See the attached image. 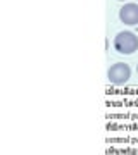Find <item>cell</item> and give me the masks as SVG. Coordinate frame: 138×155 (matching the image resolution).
Instances as JSON below:
<instances>
[{
    "label": "cell",
    "mask_w": 138,
    "mask_h": 155,
    "mask_svg": "<svg viewBox=\"0 0 138 155\" xmlns=\"http://www.w3.org/2000/svg\"><path fill=\"white\" fill-rule=\"evenodd\" d=\"M136 74H138V64H136Z\"/></svg>",
    "instance_id": "5"
},
{
    "label": "cell",
    "mask_w": 138,
    "mask_h": 155,
    "mask_svg": "<svg viewBox=\"0 0 138 155\" xmlns=\"http://www.w3.org/2000/svg\"><path fill=\"white\" fill-rule=\"evenodd\" d=\"M130 78H131V67L126 62H114L107 69V79L114 86H121V84L128 83Z\"/></svg>",
    "instance_id": "2"
},
{
    "label": "cell",
    "mask_w": 138,
    "mask_h": 155,
    "mask_svg": "<svg viewBox=\"0 0 138 155\" xmlns=\"http://www.w3.org/2000/svg\"><path fill=\"white\" fill-rule=\"evenodd\" d=\"M119 21L124 26H136L138 24V2H126L119 9Z\"/></svg>",
    "instance_id": "3"
},
{
    "label": "cell",
    "mask_w": 138,
    "mask_h": 155,
    "mask_svg": "<svg viewBox=\"0 0 138 155\" xmlns=\"http://www.w3.org/2000/svg\"><path fill=\"white\" fill-rule=\"evenodd\" d=\"M112 43H114V48H116L117 54H121V55H133L138 50V36L133 31L124 29V31H119L114 36Z\"/></svg>",
    "instance_id": "1"
},
{
    "label": "cell",
    "mask_w": 138,
    "mask_h": 155,
    "mask_svg": "<svg viewBox=\"0 0 138 155\" xmlns=\"http://www.w3.org/2000/svg\"><path fill=\"white\" fill-rule=\"evenodd\" d=\"M119 2H124V4H126V0H119Z\"/></svg>",
    "instance_id": "4"
}]
</instances>
